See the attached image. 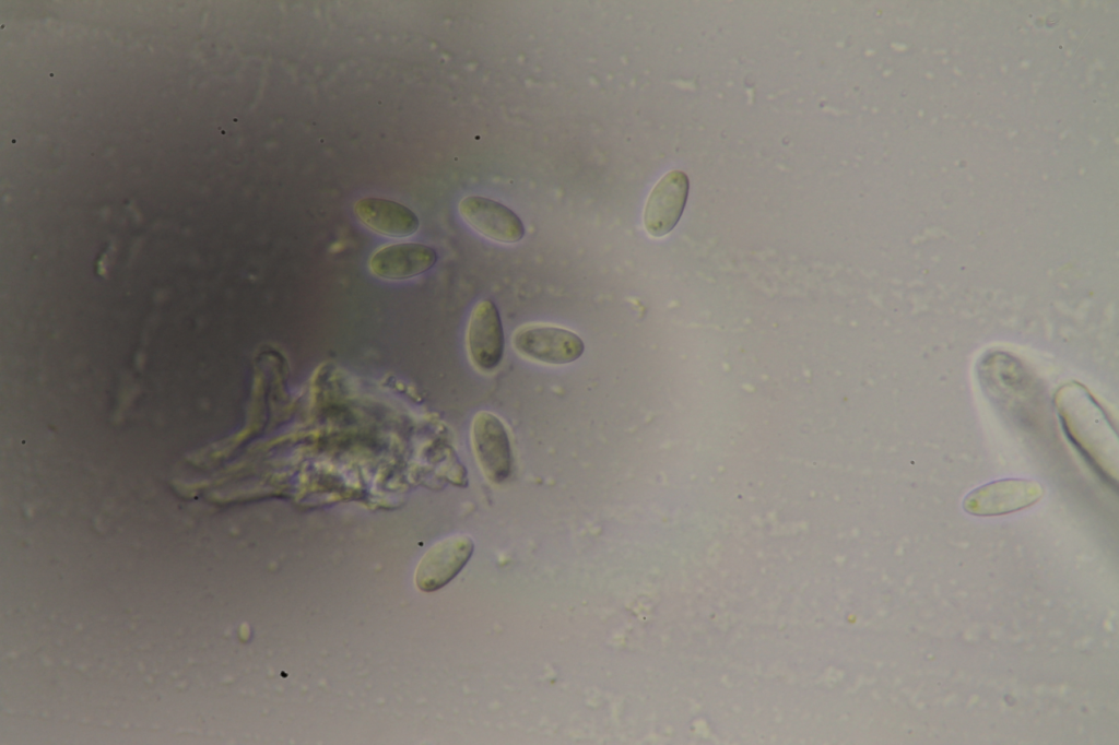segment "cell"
Returning <instances> with one entry per match:
<instances>
[{
  "label": "cell",
  "mask_w": 1119,
  "mask_h": 745,
  "mask_svg": "<svg viewBox=\"0 0 1119 745\" xmlns=\"http://www.w3.org/2000/svg\"><path fill=\"white\" fill-rule=\"evenodd\" d=\"M1062 428L1095 471L1115 485L1119 474V439L1117 430L1093 399L1077 383L1063 386L1056 395Z\"/></svg>",
  "instance_id": "cell-1"
},
{
  "label": "cell",
  "mask_w": 1119,
  "mask_h": 745,
  "mask_svg": "<svg viewBox=\"0 0 1119 745\" xmlns=\"http://www.w3.org/2000/svg\"><path fill=\"white\" fill-rule=\"evenodd\" d=\"M513 345L521 356L549 365L573 363L585 351L582 340L575 332L542 323L518 328L513 335Z\"/></svg>",
  "instance_id": "cell-2"
},
{
  "label": "cell",
  "mask_w": 1119,
  "mask_h": 745,
  "mask_svg": "<svg viewBox=\"0 0 1119 745\" xmlns=\"http://www.w3.org/2000/svg\"><path fill=\"white\" fill-rule=\"evenodd\" d=\"M1043 495V486L1034 480L1003 478L968 493L963 500V508L974 516H1001L1027 508Z\"/></svg>",
  "instance_id": "cell-3"
},
{
  "label": "cell",
  "mask_w": 1119,
  "mask_h": 745,
  "mask_svg": "<svg viewBox=\"0 0 1119 745\" xmlns=\"http://www.w3.org/2000/svg\"><path fill=\"white\" fill-rule=\"evenodd\" d=\"M471 439L486 478L494 484L506 482L513 471V452L502 419L487 411L478 412L471 425Z\"/></svg>",
  "instance_id": "cell-4"
},
{
  "label": "cell",
  "mask_w": 1119,
  "mask_h": 745,
  "mask_svg": "<svg viewBox=\"0 0 1119 745\" xmlns=\"http://www.w3.org/2000/svg\"><path fill=\"white\" fill-rule=\"evenodd\" d=\"M473 540L467 534H455L432 545L421 557L414 575L419 590L436 591L450 582L473 554Z\"/></svg>",
  "instance_id": "cell-5"
},
{
  "label": "cell",
  "mask_w": 1119,
  "mask_h": 745,
  "mask_svg": "<svg viewBox=\"0 0 1119 745\" xmlns=\"http://www.w3.org/2000/svg\"><path fill=\"white\" fill-rule=\"evenodd\" d=\"M467 347L474 367L482 372H492L500 364L505 348L504 330L496 305L484 299L472 310L468 331Z\"/></svg>",
  "instance_id": "cell-6"
},
{
  "label": "cell",
  "mask_w": 1119,
  "mask_h": 745,
  "mask_svg": "<svg viewBox=\"0 0 1119 745\" xmlns=\"http://www.w3.org/2000/svg\"><path fill=\"white\" fill-rule=\"evenodd\" d=\"M688 178L681 170L667 173L652 188L644 210V225L653 237L669 234L678 224L688 194Z\"/></svg>",
  "instance_id": "cell-7"
},
{
  "label": "cell",
  "mask_w": 1119,
  "mask_h": 745,
  "mask_svg": "<svg viewBox=\"0 0 1119 745\" xmlns=\"http://www.w3.org/2000/svg\"><path fill=\"white\" fill-rule=\"evenodd\" d=\"M459 212L470 226L493 240L513 244L525 235V227L518 215L492 199L468 196L460 201Z\"/></svg>",
  "instance_id": "cell-8"
},
{
  "label": "cell",
  "mask_w": 1119,
  "mask_h": 745,
  "mask_svg": "<svg viewBox=\"0 0 1119 745\" xmlns=\"http://www.w3.org/2000/svg\"><path fill=\"white\" fill-rule=\"evenodd\" d=\"M437 252L419 243H398L378 248L370 256V272L384 280L401 281L415 277L432 269Z\"/></svg>",
  "instance_id": "cell-9"
},
{
  "label": "cell",
  "mask_w": 1119,
  "mask_h": 745,
  "mask_svg": "<svg viewBox=\"0 0 1119 745\" xmlns=\"http://www.w3.org/2000/svg\"><path fill=\"white\" fill-rule=\"evenodd\" d=\"M356 217L373 232L394 238L416 233L420 221L405 205L382 198H363L355 202Z\"/></svg>",
  "instance_id": "cell-10"
}]
</instances>
